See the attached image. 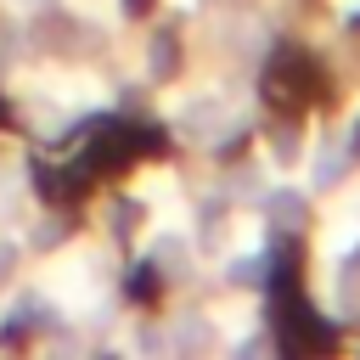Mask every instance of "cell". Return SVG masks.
Instances as JSON below:
<instances>
[{"mask_svg": "<svg viewBox=\"0 0 360 360\" xmlns=\"http://www.w3.org/2000/svg\"><path fill=\"white\" fill-rule=\"evenodd\" d=\"M231 276H236V281H259V259H236Z\"/></svg>", "mask_w": 360, "mask_h": 360, "instance_id": "obj_3", "label": "cell"}, {"mask_svg": "<svg viewBox=\"0 0 360 360\" xmlns=\"http://www.w3.org/2000/svg\"><path fill=\"white\" fill-rule=\"evenodd\" d=\"M158 259H169V264H180V259H186V242H180V236H169V242H158Z\"/></svg>", "mask_w": 360, "mask_h": 360, "instance_id": "obj_2", "label": "cell"}, {"mask_svg": "<svg viewBox=\"0 0 360 360\" xmlns=\"http://www.w3.org/2000/svg\"><path fill=\"white\" fill-rule=\"evenodd\" d=\"M343 169V146L338 141H326L321 152H315V163H309V186H332V174Z\"/></svg>", "mask_w": 360, "mask_h": 360, "instance_id": "obj_1", "label": "cell"}, {"mask_svg": "<svg viewBox=\"0 0 360 360\" xmlns=\"http://www.w3.org/2000/svg\"><path fill=\"white\" fill-rule=\"evenodd\" d=\"M11 253H17V248H11V242H0V270L11 264Z\"/></svg>", "mask_w": 360, "mask_h": 360, "instance_id": "obj_4", "label": "cell"}]
</instances>
